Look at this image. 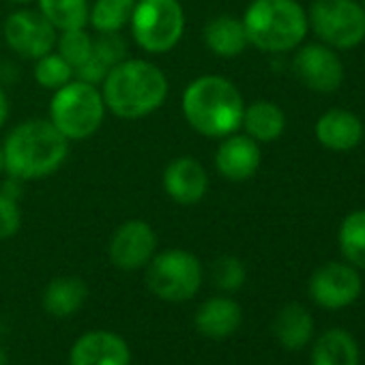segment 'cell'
<instances>
[{"label": "cell", "mask_w": 365, "mask_h": 365, "mask_svg": "<svg viewBox=\"0 0 365 365\" xmlns=\"http://www.w3.org/2000/svg\"><path fill=\"white\" fill-rule=\"evenodd\" d=\"M33 76H35V80H37V84L41 88L54 93L61 86H65L67 82L73 80V67L56 50H52L50 54L35 61Z\"/></svg>", "instance_id": "obj_26"}, {"label": "cell", "mask_w": 365, "mask_h": 365, "mask_svg": "<svg viewBox=\"0 0 365 365\" xmlns=\"http://www.w3.org/2000/svg\"><path fill=\"white\" fill-rule=\"evenodd\" d=\"M108 71L110 69L93 54L86 63H82L80 67L73 69V78L82 80V82H88V84H95V86H101V82L106 80Z\"/></svg>", "instance_id": "obj_31"}, {"label": "cell", "mask_w": 365, "mask_h": 365, "mask_svg": "<svg viewBox=\"0 0 365 365\" xmlns=\"http://www.w3.org/2000/svg\"><path fill=\"white\" fill-rule=\"evenodd\" d=\"M337 245L348 264L365 269V209L348 213L337 230Z\"/></svg>", "instance_id": "obj_24"}, {"label": "cell", "mask_w": 365, "mask_h": 365, "mask_svg": "<svg viewBox=\"0 0 365 365\" xmlns=\"http://www.w3.org/2000/svg\"><path fill=\"white\" fill-rule=\"evenodd\" d=\"M69 144L50 118H29L16 125L3 142L5 172L24 182L48 178L67 161Z\"/></svg>", "instance_id": "obj_1"}, {"label": "cell", "mask_w": 365, "mask_h": 365, "mask_svg": "<svg viewBox=\"0 0 365 365\" xmlns=\"http://www.w3.org/2000/svg\"><path fill=\"white\" fill-rule=\"evenodd\" d=\"M135 0H95L88 9V24L97 33H120L131 22Z\"/></svg>", "instance_id": "obj_25"}, {"label": "cell", "mask_w": 365, "mask_h": 365, "mask_svg": "<svg viewBox=\"0 0 365 365\" xmlns=\"http://www.w3.org/2000/svg\"><path fill=\"white\" fill-rule=\"evenodd\" d=\"M22 228V211L18 200L0 192V241L14 239Z\"/></svg>", "instance_id": "obj_30"}, {"label": "cell", "mask_w": 365, "mask_h": 365, "mask_svg": "<svg viewBox=\"0 0 365 365\" xmlns=\"http://www.w3.org/2000/svg\"><path fill=\"white\" fill-rule=\"evenodd\" d=\"M22 182H24V180H20V178H16V176H9V174H7L5 182H3V185H0V192L7 194V196H9V198H14V200H20V198H22Z\"/></svg>", "instance_id": "obj_32"}, {"label": "cell", "mask_w": 365, "mask_h": 365, "mask_svg": "<svg viewBox=\"0 0 365 365\" xmlns=\"http://www.w3.org/2000/svg\"><path fill=\"white\" fill-rule=\"evenodd\" d=\"M180 110L196 133L222 140L241 129L245 101L235 82L224 76L209 73L185 86Z\"/></svg>", "instance_id": "obj_2"}, {"label": "cell", "mask_w": 365, "mask_h": 365, "mask_svg": "<svg viewBox=\"0 0 365 365\" xmlns=\"http://www.w3.org/2000/svg\"><path fill=\"white\" fill-rule=\"evenodd\" d=\"M241 127L258 144H271L286 131V114L275 101L258 99L250 106L245 103Z\"/></svg>", "instance_id": "obj_19"}, {"label": "cell", "mask_w": 365, "mask_h": 365, "mask_svg": "<svg viewBox=\"0 0 365 365\" xmlns=\"http://www.w3.org/2000/svg\"><path fill=\"white\" fill-rule=\"evenodd\" d=\"M9 114H11V103H9V97L5 93V88L0 86V129L5 127V123L9 120Z\"/></svg>", "instance_id": "obj_33"}, {"label": "cell", "mask_w": 365, "mask_h": 365, "mask_svg": "<svg viewBox=\"0 0 365 365\" xmlns=\"http://www.w3.org/2000/svg\"><path fill=\"white\" fill-rule=\"evenodd\" d=\"M241 22L250 46L267 54L294 52L309 31L299 0H252Z\"/></svg>", "instance_id": "obj_4"}, {"label": "cell", "mask_w": 365, "mask_h": 365, "mask_svg": "<svg viewBox=\"0 0 365 365\" xmlns=\"http://www.w3.org/2000/svg\"><path fill=\"white\" fill-rule=\"evenodd\" d=\"M312 365H359V344L344 329L324 331L312 348Z\"/></svg>", "instance_id": "obj_22"}, {"label": "cell", "mask_w": 365, "mask_h": 365, "mask_svg": "<svg viewBox=\"0 0 365 365\" xmlns=\"http://www.w3.org/2000/svg\"><path fill=\"white\" fill-rule=\"evenodd\" d=\"M93 39L95 37H91L86 33V29L63 31V33H58L54 50L76 69L93 56Z\"/></svg>", "instance_id": "obj_27"}, {"label": "cell", "mask_w": 365, "mask_h": 365, "mask_svg": "<svg viewBox=\"0 0 365 365\" xmlns=\"http://www.w3.org/2000/svg\"><path fill=\"white\" fill-rule=\"evenodd\" d=\"M262 163V150L247 133H230L222 138L215 150V170L232 182L250 180Z\"/></svg>", "instance_id": "obj_15"}, {"label": "cell", "mask_w": 365, "mask_h": 365, "mask_svg": "<svg viewBox=\"0 0 365 365\" xmlns=\"http://www.w3.org/2000/svg\"><path fill=\"white\" fill-rule=\"evenodd\" d=\"M309 297L322 309H344L352 305L363 290V279L359 269L348 262H324L309 277Z\"/></svg>", "instance_id": "obj_9"}, {"label": "cell", "mask_w": 365, "mask_h": 365, "mask_svg": "<svg viewBox=\"0 0 365 365\" xmlns=\"http://www.w3.org/2000/svg\"><path fill=\"white\" fill-rule=\"evenodd\" d=\"M0 365H7V352L3 346H0Z\"/></svg>", "instance_id": "obj_35"}, {"label": "cell", "mask_w": 365, "mask_h": 365, "mask_svg": "<svg viewBox=\"0 0 365 365\" xmlns=\"http://www.w3.org/2000/svg\"><path fill=\"white\" fill-rule=\"evenodd\" d=\"M39 14L58 31H73L88 26V0H37Z\"/></svg>", "instance_id": "obj_23"}, {"label": "cell", "mask_w": 365, "mask_h": 365, "mask_svg": "<svg viewBox=\"0 0 365 365\" xmlns=\"http://www.w3.org/2000/svg\"><path fill=\"white\" fill-rule=\"evenodd\" d=\"M275 337L286 350L305 348L314 337L312 314L299 303H288L275 316Z\"/></svg>", "instance_id": "obj_21"}, {"label": "cell", "mask_w": 365, "mask_h": 365, "mask_svg": "<svg viewBox=\"0 0 365 365\" xmlns=\"http://www.w3.org/2000/svg\"><path fill=\"white\" fill-rule=\"evenodd\" d=\"M307 24L333 50H352L365 41V9L356 0H314Z\"/></svg>", "instance_id": "obj_8"}, {"label": "cell", "mask_w": 365, "mask_h": 365, "mask_svg": "<svg viewBox=\"0 0 365 365\" xmlns=\"http://www.w3.org/2000/svg\"><path fill=\"white\" fill-rule=\"evenodd\" d=\"M361 5H363V9H365V0H361Z\"/></svg>", "instance_id": "obj_37"}, {"label": "cell", "mask_w": 365, "mask_h": 365, "mask_svg": "<svg viewBox=\"0 0 365 365\" xmlns=\"http://www.w3.org/2000/svg\"><path fill=\"white\" fill-rule=\"evenodd\" d=\"M243 322V309L241 305L228 297V294H217L207 299L194 316V327L202 337L222 341L228 339L232 333L239 331Z\"/></svg>", "instance_id": "obj_17"}, {"label": "cell", "mask_w": 365, "mask_h": 365, "mask_svg": "<svg viewBox=\"0 0 365 365\" xmlns=\"http://www.w3.org/2000/svg\"><path fill=\"white\" fill-rule=\"evenodd\" d=\"M106 112L108 108L101 88L73 78L54 91L48 118L69 142H80L99 131Z\"/></svg>", "instance_id": "obj_5"}, {"label": "cell", "mask_w": 365, "mask_h": 365, "mask_svg": "<svg viewBox=\"0 0 365 365\" xmlns=\"http://www.w3.org/2000/svg\"><path fill=\"white\" fill-rule=\"evenodd\" d=\"M5 172V153H3V144H0V174Z\"/></svg>", "instance_id": "obj_34"}, {"label": "cell", "mask_w": 365, "mask_h": 365, "mask_svg": "<svg viewBox=\"0 0 365 365\" xmlns=\"http://www.w3.org/2000/svg\"><path fill=\"white\" fill-rule=\"evenodd\" d=\"M108 254L116 269L140 271L157 254V232L144 220H129L114 230Z\"/></svg>", "instance_id": "obj_12"}, {"label": "cell", "mask_w": 365, "mask_h": 365, "mask_svg": "<svg viewBox=\"0 0 365 365\" xmlns=\"http://www.w3.org/2000/svg\"><path fill=\"white\" fill-rule=\"evenodd\" d=\"M69 365H131V348L123 335L108 329H93L73 341Z\"/></svg>", "instance_id": "obj_14"}, {"label": "cell", "mask_w": 365, "mask_h": 365, "mask_svg": "<svg viewBox=\"0 0 365 365\" xmlns=\"http://www.w3.org/2000/svg\"><path fill=\"white\" fill-rule=\"evenodd\" d=\"M314 135L324 148L335 150V153H348L363 142L365 127H363V120L354 112L335 108V110L324 112L316 120Z\"/></svg>", "instance_id": "obj_16"}, {"label": "cell", "mask_w": 365, "mask_h": 365, "mask_svg": "<svg viewBox=\"0 0 365 365\" xmlns=\"http://www.w3.org/2000/svg\"><path fill=\"white\" fill-rule=\"evenodd\" d=\"M7 46L22 58L37 61L56 48L58 31L39 14V9H18L3 26Z\"/></svg>", "instance_id": "obj_10"}, {"label": "cell", "mask_w": 365, "mask_h": 365, "mask_svg": "<svg viewBox=\"0 0 365 365\" xmlns=\"http://www.w3.org/2000/svg\"><path fill=\"white\" fill-rule=\"evenodd\" d=\"M144 269L148 290L165 303L192 301L205 282V269L198 256L180 247L157 252Z\"/></svg>", "instance_id": "obj_6"}, {"label": "cell", "mask_w": 365, "mask_h": 365, "mask_svg": "<svg viewBox=\"0 0 365 365\" xmlns=\"http://www.w3.org/2000/svg\"><path fill=\"white\" fill-rule=\"evenodd\" d=\"M202 39L209 52L220 58H237L250 46L245 26L235 16H215L213 20H209L205 24Z\"/></svg>", "instance_id": "obj_18"}, {"label": "cell", "mask_w": 365, "mask_h": 365, "mask_svg": "<svg viewBox=\"0 0 365 365\" xmlns=\"http://www.w3.org/2000/svg\"><path fill=\"white\" fill-rule=\"evenodd\" d=\"M211 275H213V284L222 292H237L243 288L247 279V269L243 260H239L237 256H222L213 262Z\"/></svg>", "instance_id": "obj_28"}, {"label": "cell", "mask_w": 365, "mask_h": 365, "mask_svg": "<svg viewBox=\"0 0 365 365\" xmlns=\"http://www.w3.org/2000/svg\"><path fill=\"white\" fill-rule=\"evenodd\" d=\"M86 299H88L86 282L76 275H63L46 286L43 309L54 318H69L82 309Z\"/></svg>", "instance_id": "obj_20"}, {"label": "cell", "mask_w": 365, "mask_h": 365, "mask_svg": "<svg viewBox=\"0 0 365 365\" xmlns=\"http://www.w3.org/2000/svg\"><path fill=\"white\" fill-rule=\"evenodd\" d=\"M161 182L165 196L180 207L198 205L209 194V172L196 157L190 155L172 159L163 170Z\"/></svg>", "instance_id": "obj_13"}, {"label": "cell", "mask_w": 365, "mask_h": 365, "mask_svg": "<svg viewBox=\"0 0 365 365\" xmlns=\"http://www.w3.org/2000/svg\"><path fill=\"white\" fill-rule=\"evenodd\" d=\"M9 3H14V5H20V7H24V5H31V3H35V0H9Z\"/></svg>", "instance_id": "obj_36"}, {"label": "cell", "mask_w": 365, "mask_h": 365, "mask_svg": "<svg viewBox=\"0 0 365 365\" xmlns=\"http://www.w3.org/2000/svg\"><path fill=\"white\" fill-rule=\"evenodd\" d=\"M292 71L303 86L314 93H335L344 82V63L324 43H301L294 50Z\"/></svg>", "instance_id": "obj_11"}, {"label": "cell", "mask_w": 365, "mask_h": 365, "mask_svg": "<svg viewBox=\"0 0 365 365\" xmlns=\"http://www.w3.org/2000/svg\"><path fill=\"white\" fill-rule=\"evenodd\" d=\"M99 88L106 108L114 116L138 120L157 112L165 103L170 84L155 63L146 58H125L108 71Z\"/></svg>", "instance_id": "obj_3"}, {"label": "cell", "mask_w": 365, "mask_h": 365, "mask_svg": "<svg viewBox=\"0 0 365 365\" xmlns=\"http://www.w3.org/2000/svg\"><path fill=\"white\" fill-rule=\"evenodd\" d=\"M131 37L146 54H168L185 35V9L180 0H135Z\"/></svg>", "instance_id": "obj_7"}, {"label": "cell", "mask_w": 365, "mask_h": 365, "mask_svg": "<svg viewBox=\"0 0 365 365\" xmlns=\"http://www.w3.org/2000/svg\"><path fill=\"white\" fill-rule=\"evenodd\" d=\"M93 54L108 67H116L125 58H129V46L120 33H99L93 39Z\"/></svg>", "instance_id": "obj_29"}]
</instances>
